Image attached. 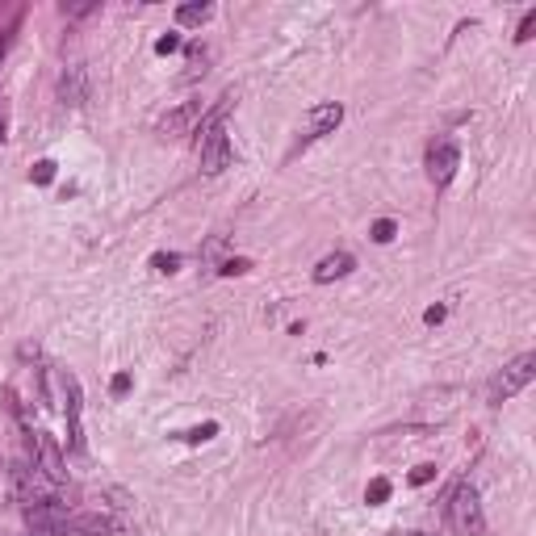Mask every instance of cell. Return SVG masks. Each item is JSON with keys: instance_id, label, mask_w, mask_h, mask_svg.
<instances>
[{"instance_id": "obj_1", "label": "cell", "mask_w": 536, "mask_h": 536, "mask_svg": "<svg viewBox=\"0 0 536 536\" xmlns=\"http://www.w3.org/2000/svg\"><path fill=\"white\" fill-rule=\"evenodd\" d=\"M449 524H453L457 536H482V532H486L482 499H477V491L469 486V482H461V486L449 495Z\"/></svg>"}, {"instance_id": "obj_2", "label": "cell", "mask_w": 536, "mask_h": 536, "mask_svg": "<svg viewBox=\"0 0 536 536\" xmlns=\"http://www.w3.org/2000/svg\"><path fill=\"white\" fill-rule=\"evenodd\" d=\"M532 373H536V356L532 352H524V356H515L511 364H503V373H495V382H491V390H486V402H507V398H515L528 382H532Z\"/></svg>"}, {"instance_id": "obj_3", "label": "cell", "mask_w": 536, "mask_h": 536, "mask_svg": "<svg viewBox=\"0 0 536 536\" xmlns=\"http://www.w3.org/2000/svg\"><path fill=\"white\" fill-rule=\"evenodd\" d=\"M457 168H461V151H457L449 138H440V143L427 147V181H432L436 189H444V185L457 176Z\"/></svg>"}, {"instance_id": "obj_4", "label": "cell", "mask_w": 536, "mask_h": 536, "mask_svg": "<svg viewBox=\"0 0 536 536\" xmlns=\"http://www.w3.org/2000/svg\"><path fill=\"white\" fill-rule=\"evenodd\" d=\"M223 168H231V138L223 126H214L201 134V172L205 176H218Z\"/></svg>"}, {"instance_id": "obj_5", "label": "cell", "mask_w": 536, "mask_h": 536, "mask_svg": "<svg viewBox=\"0 0 536 536\" xmlns=\"http://www.w3.org/2000/svg\"><path fill=\"white\" fill-rule=\"evenodd\" d=\"M30 449H34V461H38V469L46 473V482H68L63 453H59V444L50 440L46 432H30Z\"/></svg>"}, {"instance_id": "obj_6", "label": "cell", "mask_w": 536, "mask_h": 536, "mask_svg": "<svg viewBox=\"0 0 536 536\" xmlns=\"http://www.w3.org/2000/svg\"><path fill=\"white\" fill-rule=\"evenodd\" d=\"M201 110H205V105L201 101H185V105H176V110L172 114H164V118H159V134H164V138H181V134H189L197 122H201Z\"/></svg>"}, {"instance_id": "obj_7", "label": "cell", "mask_w": 536, "mask_h": 536, "mask_svg": "<svg viewBox=\"0 0 536 536\" xmlns=\"http://www.w3.org/2000/svg\"><path fill=\"white\" fill-rule=\"evenodd\" d=\"M63 398H68V449L84 453V432H80V382L63 369Z\"/></svg>"}, {"instance_id": "obj_8", "label": "cell", "mask_w": 536, "mask_h": 536, "mask_svg": "<svg viewBox=\"0 0 536 536\" xmlns=\"http://www.w3.org/2000/svg\"><path fill=\"white\" fill-rule=\"evenodd\" d=\"M340 122H344V105H340V101L314 105V110L306 114V134H302V138H306V143H310V138H323V134H331Z\"/></svg>"}, {"instance_id": "obj_9", "label": "cell", "mask_w": 536, "mask_h": 536, "mask_svg": "<svg viewBox=\"0 0 536 536\" xmlns=\"http://www.w3.org/2000/svg\"><path fill=\"white\" fill-rule=\"evenodd\" d=\"M63 532H92V536H105V532H118V519L101 515V511H68V515H63Z\"/></svg>"}, {"instance_id": "obj_10", "label": "cell", "mask_w": 536, "mask_h": 536, "mask_svg": "<svg viewBox=\"0 0 536 536\" xmlns=\"http://www.w3.org/2000/svg\"><path fill=\"white\" fill-rule=\"evenodd\" d=\"M352 268H356V260H352L348 251H331V256H323V260L314 264V281H318V285H331V281L348 277Z\"/></svg>"}, {"instance_id": "obj_11", "label": "cell", "mask_w": 536, "mask_h": 536, "mask_svg": "<svg viewBox=\"0 0 536 536\" xmlns=\"http://www.w3.org/2000/svg\"><path fill=\"white\" fill-rule=\"evenodd\" d=\"M59 96L63 105H84V68L80 63H68L63 76H59Z\"/></svg>"}, {"instance_id": "obj_12", "label": "cell", "mask_w": 536, "mask_h": 536, "mask_svg": "<svg viewBox=\"0 0 536 536\" xmlns=\"http://www.w3.org/2000/svg\"><path fill=\"white\" fill-rule=\"evenodd\" d=\"M386 499H390V477H373L369 491H364V503H369V507H382Z\"/></svg>"}, {"instance_id": "obj_13", "label": "cell", "mask_w": 536, "mask_h": 536, "mask_svg": "<svg viewBox=\"0 0 536 536\" xmlns=\"http://www.w3.org/2000/svg\"><path fill=\"white\" fill-rule=\"evenodd\" d=\"M209 17V5H181L176 9V25H201Z\"/></svg>"}, {"instance_id": "obj_14", "label": "cell", "mask_w": 536, "mask_h": 536, "mask_svg": "<svg viewBox=\"0 0 536 536\" xmlns=\"http://www.w3.org/2000/svg\"><path fill=\"white\" fill-rule=\"evenodd\" d=\"M151 268H155V273H176V268H181V256H176V251H155V256H151Z\"/></svg>"}, {"instance_id": "obj_15", "label": "cell", "mask_w": 536, "mask_h": 536, "mask_svg": "<svg viewBox=\"0 0 536 536\" xmlns=\"http://www.w3.org/2000/svg\"><path fill=\"white\" fill-rule=\"evenodd\" d=\"M209 436H218V423H201V427H189V432H181V440H189V444H201V440H209Z\"/></svg>"}, {"instance_id": "obj_16", "label": "cell", "mask_w": 536, "mask_h": 536, "mask_svg": "<svg viewBox=\"0 0 536 536\" xmlns=\"http://www.w3.org/2000/svg\"><path fill=\"white\" fill-rule=\"evenodd\" d=\"M369 235H373V243H390V239L398 235V227H394V218H378Z\"/></svg>"}, {"instance_id": "obj_17", "label": "cell", "mask_w": 536, "mask_h": 536, "mask_svg": "<svg viewBox=\"0 0 536 536\" xmlns=\"http://www.w3.org/2000/svg\"><path fill=\"white\" fill-rule=\"evenodd\" d=\"M30 176H34V185H50L55 181V159H38Z\"/></svg>"}, {"instance_id": "obj_18", "label": "cell", "mask_w": 536, "mask_h": 536, "mask_svg": "<svg viewBox=\"0 0 536 536\" xmlns=\"http://www.w3.org/2000/svg\"><path fill=\"white\" fill-rule=\"evenodd\" d=\"M172 50H181V34H159L155 38V55H172Z\"/></svg>"}, {"instance_id": "obj_19", "label": "cell", "mask_w": 536, "mask_h": 536, "mask_svg": "<svg viewBox=\"0 0 536 536\" xmlns=\"http://www.w3.org/2000/svg\"><path fill=\"white\" fill-rule=\"evenodd\" d=\"M432 477H436V465H415L411 469V486H427Z\"/></svg>"}, {"instance_id": "obj_20", "label": "cell", "mask_w": 536, "mask_h": 536, "mask_svg": "<svg viewBox=\"0 0 536 536\" xmlns=\"http://www.w3.org/2000/svg\"><path fill=\"white\" fill-rule=\"evenodd\" d=\"M247 268H251V264L235 256V260H223V264H218V273H223V277H239V273H247Z\"/></svg>"}, {"instance_id": "obj_21", "label": "cell", "mask_w": 536, "mask_h": 536, "mask_svg": "<svg viewBox=\"0 0 536 536\" xmlns=\"http://www.w3.org/2000/svg\"><path fill=\"white\" fill-rule=\"evenodd\" d=\"M532 30H536V9H528V13H524V21H519V30H515V42H528V38H532Z\"/></svg>"}, {"instance_id": "obj_22", "label": "cell", "mask_w": 536, "mask_h": 536, "mask_svg": "<svg viewBox=\"0 0 536 536\" xmlns=\"http://www.w3.org/2000/svg\"><path fill=\"white\" fill-rule=\"evenodd\" d=\"M110 394H114V398H126V394H130V373H114Z\"/></svg>"}, {"instance_id": "obj_23", "label": "cell", "mask_w": 536, "mask_h": 536, "mask_svg": "<svg viewBox=\"0 0 536 536\" xmlns=\"http://www.w3.org/2000/svg\"><path fill=\"white\" fill-rule=\"evenodd\" d=\"M101 5H68V0H63V5H59V13L63 17H88V13H96Z\"/></svg>"}, {"instance_id": "obj_24", "label": "cell", "mask_w": 536, "mask_h": 536, "mask_svg": "<svg viewBox=\"0 0 536 536\" xmlns=\"http://www.w3.org/2000/svg\"><path fill=\"white\" fill-rule=\"evenodd\" d=\"M444 318H449V306H427V310H423V323H427V327L444 323Z\"/></svg>"}, {"instance_id": "obj_25", "label": "cell", "mask_w": 536, "mask_h": 536, "mask_svg": "<svg viewBox=\"0 0 536 536\" xmlns=\"http://www.w3.org/2000/svg\"><path fill=\"white\" fill-rule=\"evenodd\" d=\"M110 499H114V507H130V495H126V491H110Z\"/></svg>"}, {"instance_id": "obj_26", "label": "cell", "mask_w": 536, "mask_h": 536, "mask_svg": "<svg viewBox=\"0 0 536 536\" xmlns=\"http://www.w3.org/2000/svg\"><path fill=\"white\" fill-rule=\"evenodd\" d=\"M0 138H5V118H0Z\"/></svg>"}]
</instances>
